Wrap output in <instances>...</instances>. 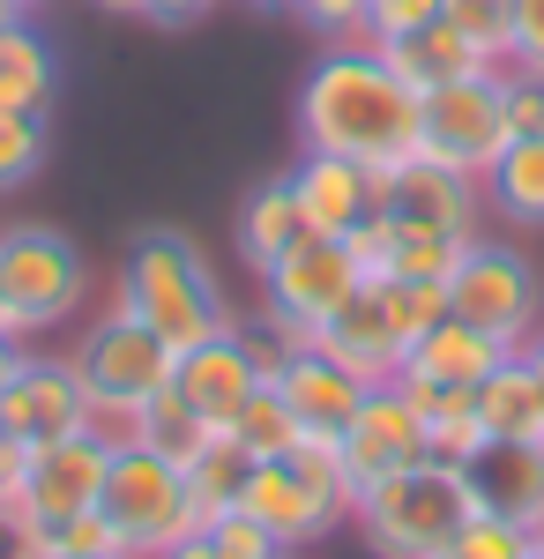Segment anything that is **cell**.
Instances as JSON below:
<instances>
[{"instance_id": "1", "label": "cell", "mask_w": 544, "mask_h": 559, "mask_svg": "<svg viewBox=\"0 0 544 559\" xmlns=\"http://www.w3.org/2000/svg\"><path fill=\"white\" fill-rule=\"evenodd\" d=\"M298 150L395 173L403 157H418V90L374 45H321L298 83Z\"/></svg>"}, {"instance_id": "2", "label": "cell", "mask_w": 544, "mask_h": 559, "mask_svg": "<svg viewBox=\"0 0 544 559\" xmlns=\"http://www.w3.org/2000/svg\"><path fill=\"white\" fill-rule=\"evenodd\" d=\"M113 299H127L172 350H194L224 336L239 321V306L224 299V276L210 269V254L179 231V224H150L134 231L120 276H113Z\"/></svg>"}, {"instance_id": "3", "label": "cell", "mask_w": 544, "mask_h": 559, "mask_svg": "<svg viewBox=\"0 0 544 559\" xmlns=\"http://www.w3.org/2000/svg\"><path fill=\"white\" fill-rule=\"evenodd\" d=\"M470 522H477L470 477H462V463H440V455L366 485L351 508V530L366 537L374 559H440Z\"/></svg>"}, {"instance_id": "4", "label": "cell", "mask_w": 544, "mask_h": 559, "mask_svg": "<svg viewBox=\"0 0 544 559\" xmlns=\"http://www.w3.org/2000/svg\"><path fill=\"white\" fill-rule=\"evenodd\" d=\"M68 366L83 373L90 388V411H97V426L120 440L127 418L157 395V388H172V373H179V350L134 313L127 299H105L97 313H90L83 329H75V344H68Z\"/></svg>"}, {"instance_id": "5", "label": "cell", "mask_w": 544, "mask_h": 559, "mask_svg": "<svg viewBox=\"0 0 544 559\" xmlns=\"http://www.w3.org/2000/svg\"><path fill=\"white\" fill-rule=\"evenodd\" d=\"M239 508H247L284 552H306V545H321L335 537L351 508H358V485L343 471V448L335 440H298L292 455H276V463H253L247 492H239Z\"/></svg>"}, {"instance_id": "6", "label": "cell", "mask_w": 544, "mask_h": 559, "mask_svg": "<svg viewBox=\"0 0 544 559\" xmlns=\"http://www.w3.org/2000/svg\"><path fill=\"white\" fill-rule=\"evenodd\" d=\"M0 299H8V329L23 344L60 336L90 306V261L68 231L52 224H8L0 231Z\"/></svg>"}, {"instance_id": "7", "label": "cell", "mask_w": 544, "mask_h": 559, "mask_svg": "<svg viewBox=\"0 0 544 559\" xmlns=\"http://www.w3.org/2000/svg\"><path fill=\"white\" fill-rule=\"evenodd\" d=\"M97 515L113 522V537H120L127 559H157L165 545H179L187 530H202L194 500H187V477H179V463L150 455V448H134L127 432L113 440V455H105Z\"/></svg>"}, {"instance_id": "8", "label": "cell", "mask_w": 544, "mask_h": 559, "mask_svg": "<svg viewBox=\"0 0 544 559\" xmlns=\"http://www.w3.org/2000/svg\"><path fill=\"white\" fill-rule=\"evenodd\" d=\"M105 455H113V432L90 426V432H68L52 448H31L15 485L0 492V530L15 545H38L52 537L60 522H75L97 508V485H105Z\"/></svg>"}, {"instance_id": "9", "label": "cell", "mask_w": 544, "mask_h": 559, "mask_svg": "<svg viewBox=\"0 0 544 559\" xmlns=\"http://www.w3.org/2000/svg\"><path fill=\"white\" fill-rule=\"evenodd\" d=\"M448 313H462L470 329L500 336L507 350H530L544 336V269L515 239H470L462 261L448 269Z\"/></svg>"}, {"instance_id": "10", "label": "cell", "mask_w": 544, "mask_h": 559, "mask_svg": "<svg viewBox=\"0 0 544 559\" xmlns=\"http://www.w3.org/2000/svg\"><path fill=\"white\" fill-rule=\"evenodd\" d=\"M507 142H515V134H507L500 68H493V75H462V83L425 90L418 97V150L425 157H440V165H456V173H470V179H485Z\"/></svg>"}, {"instance_id": "11", "label": "cell", "mask_w": 544, "mask_h": 559, "mask_svg": "<svg viewBox=\"0 0 544 559\" xmlns=\"http://www.w3.org/2000/svg\"><path fill=\"white\" fill-rule=\"evenodd\" d=\"M366 292V261L351 254V239H329V231H298L284 254L261 269V306L298 321L306 336L329 321L343 299Z\"/></svg>"}, {"instance_id": "12", "label": "cell", "mask_w": 544, "mask_h": 559, "mask_svg": "<svg viewBox=\"0 0 544 559\" xmlns=\"http://www.w3.org/2000/svg\"><path fill=\"white\" fill-rule=\"evenodd\" d=\"M380 216L395 231H425V239H477L485 231V179L418 150L395 173H380Z\"/></svg>"}, {"instance_id": "13", "label": "cell", "mask_w": 544, "mask_h": 559, "mask_svg": "<svg viewBox=\"0 0 544 559\" xmlns=\"http://www.w3.org/2000/svg\"><path fill=\"white\" fill-rule=\"evenodd\" d=\"M0 426H8V440L31 455V448H52V440H68V432H90L97 411H90V388H83V373H75L68 358L23 350V366H15L8 388H0Z\"/></svg>"}, {"instance_id": "14", "label": "cell", "mask_w": 544, "mask_h": 559, "mask_svg": "<svg viewBox=\"0 0 544 559\" xmlns=\"http://www.w3.org/2000/svg\"><path fill=\"white\" fill-rule=\"evenodd\" d=\"M314 344L329 350L335 366H351L366 388H388L395 373H403V358H411V329H403V313H395V299H388V284L366 276V292L335 306L329 321L314 329Z\"/></svg>"}, {"instance_id": "15", "label": "cell", "mask_w": 544, "mask_h": 559, "mask_svg": "<svg viewBox=\"0 0 544 559\" xmlns=\"http://www.w3.org/2000/svg\"><path fill=\"white\" fill-rule=\"evenodd\" d=\"M335 448H343V471H351V485H358V492L433 455V440H425V418L411 411V395H403L395 381H388V388H366L358 418L343 426V440H335Z\"/></svg>"}, {"instance_id": "16", "label": "cell", "mask_w": 544, "mask_h": 559, "mask_svg": "<svg viewBox=\"0 0 544 559\" xmlns=\"http://www.w3.org/2000/svg\"><path fill=\"white\" fill-rule=\"evenodd\" d=\"M462 477H470L477 515L544 537V440H485L462 463Z\"/></svg>"}, {"instance_id": "17", "label": "cell", "mask_w": 544, "mask_h": 559, "mask_svg": "<svg viewBox=\"0 0 544 559\" xmlns=\"http://www.w3.org/2000/svg\"><path fill=\"white\" fill-rule=\"evenodd\" d=\"M292 194H298L306 231L351 239V231L380 210V173L374 165H351V157H329V150H306L292 165Z\"/></svg>"}, {"instance_id": "18", "label": "cell", "mask_w": 544, "mask_h": 559, "mask_svg": "<svg viewBox=\"0 0 544 559\" xmlns=\"http://www.w3.org/2000/svg\"><path fill=\"white\" fill-rule=\"evenodd\" d=\"M269 381L261 366L247 358V344H239V321L224 329V336H210V344H194V350H179V373H172V388L210 418L216 432L239 418V403H247L253 388Z\"/></svg>"}, {"instance_id": "19", "label": "cell", "mask_w": 544, "mask_h": 559, "mask_svg": "<svg viewBox=\"0 0 544 559\" xmlns=\"http://www.w3.org/2000/svg\"><path fill=\"white\" fill-rule=\"evenodd\" d=\"M276 388H284V403L298 411V426L314 432V440H343V426H351L358 403H366V381H358L351 366H335L321 344L292 350V358L276 366Z\"/></svg>"}, {"instance_id": "20", "label": "cell", "mask_w": 544, "mask_h": 559, "mask_svg": "<svg viewBox=\"0 0 544 559\" xmlns=\"http://www.w3.org/2000/svg\"><path fill=\"white\" fill-rule=\"evenodd\" d=\"M507 358L500 336H485V329H470L462 313H440L433 329H425L418 344H411V358H403V373H418V381L433 388H477L493 366Z\"/></svg>"}, {"instance_id": "21", "label": "cell", "mask_w": 544, "mask_h": 559, "mask_svg": "<svg viewBox=\"0 0 544 559\" xmlns=\"http://www.w3.org/2000/svg\"><path fill=\"white\" fill-rule=\"evenodd\" d=\"M374 52H380V60H388V68H395L411 90H418V97H425V90L462 83V75H493V68L470 52V38H462L448 15H440V23H425V31H411V38H380Z\"/></svg>"}, {"instance_id": "22", "label": "cell", "mask_w": 544, "mask_h": 559, "mask_svg": "<svg viewBox=\"0 0 544 559\" xmlns=\"http://www.w3.org/2000/svg\"><path fill=\"white\" fill-rule=\"evenodd\" d=\"M485 216L507 231H544V134H515L485 173Z\"/></svg>"}, {"instance_id": "23", "label": "cell", "mask_w": 544, "mask_h": 559, "mask_svg": "<svg viewBox=\"0 0 544 559\" xmlns=\"http://www.w3.org/2000/svg\"><path fill=\"white\" fill-rule=\"evenodd\" d=\"M477 418H485V440H544V381L522 350H507L477 381Z\"/></svg>"}, {"instance_id": "24", "label": "cell", "mask_w": 544, "mask_h": 559, "mask_svg": "<svg viewBox=\"0 0 544 559\" xmlns=\"http://www.w3.org/2000/svg\"><path fill=\"white\" fill-rule=\"evenodd\" d=\"M52 90H60V60L38 38V23H8L0 31V120L8 112H52Z\"/></svg>"}, {"instance_id": "25", "label": "cell", "mask_w": 544, "mask_h": 559, "mask_svg": "<svg viewBox=\"0 0 544 559\" xmlns=\"http://www.w3.org/2000/svg\"><path fill=\"white\" fill-rule=\"evenodd\" d=\"M298 231H306V216H298V194H292V173L284 179H261L247 202H239V224H232V247H239V261H247L253 276L269 269V261L292 247Z\"/></svg>"}, {"instance_id": "26", "label": "cell", "mask_w": 544, "mask_h": 559, "mask_svg": "<svg viewBox=\"0 0 544 559\" xmlns=\"http://www.w3.org/2000/svg\"><path fill=\"white\" fill-rule=\"evenodd\" d=\"M179 477H187L194 515L216 522V515H232V508H239V492H247V477H253V455L232 440V432H210V440L179 463Z\"/></svg>"}, {"instance_id": "27", "label": "cell", "mask_w": 544, "mask_h": 559, "mask_svg": "<svg viewBox=\"0 0 544 559\" xmlns=\"http://www.w3.org/2000/svg\"><path fill=\"white\" fill-rule=\"evenodd\" d=\"M210 432L216 426L194 411V403H187V395H179V388H157V395L127 418V440H134V448H150V455H165V463H187Z\"/></svg>"}, {"instance_id": "28", "label": "cell", "mask_w": 544, "mask_h": 559, "mask_svg": "<svg viewBox=\"0 0 544 559\" xmlns=\"http://www.w3.org/2000/svg\"><path fill=\"white\" fill-rule=\"evenodd\" d=\"M224 432H232V440L247 448L253 463H276V455H292L298 440H306V426H298V411L284 403V388H276V381L253 388L247 403H239V418H232Z\"/></svg>"}, {"instance_id": "29", "label": "cell", "mask_w": 544, "mask_h": 559, "mask_svg": "<svg viewBox=\"0 0 544 559\" xmlns=\"http://www.w3.org/2000/svg\"><path fill=\"white\" fill-rule=\"evenodd\" d=\"M440 15L470 38V52H477L485 68H507V60H515V0H448Z\"/></svg>"}, {"instance_id": "30", "label": "cell", "mask_w": 544, "mask_h": 559, "mask_svg": "<svg viewBox=\"0 0 544 559\" xmlns=\"http://www.w3.org/2000/svg\"><path fill=\"white\" fill-rule=\"evenodd\" d=\"M45 157H52V120L45 112H8L0 120V194L31 187L45 173Z\"/></svg>"}, {"instance_id": "31", "label": "cell", "mask_w": 544, "mask_h": 559, "mask_svg": "<svg viewBox=\"0 0 544 559\" xmlns=\"http://www.w3.org/2000/svg\"><path fill=\"white\" fill-rule=\"evenodd\" d=\"M470 239H425V231H395L388 247V269L380 276H411V284H448V269L462 261Z\"/></svg>"}, {"instance_id": "32", "label": "cell", "mask_w": 544, "mask_h": 559, "mask_svg": "<svg viewBox=\"0 0 544 559\" xmlns=\"http://www.w3.org/2000/svg\"><path fill=\"white\" fill-rule=\"evenodd\" d=\"M292 15L321 45H366V0H298Z\"/></svg>"}, {"instance_id": "33", "label": "cell", "mask_w": 544, "mask_h": 559, "mask_svg": "<svg viewBox=\"0 0 544 559\" xmlns=\"http://www.w3.org/2000/svg\"><path fill=\"white\" fill-rule=\"evenodd\" d=\"M530 545H537L530 530H515V522H493V515H477V522H470V530H462V537H456V545H448L440 559H522Z\"/></svg>"}, {"instance_id": "34", "label": "cell", "mask_w": 544, "mask_h": 559, "mask_svg": "<svg viewBox=\"0 0 544 559\" xmlns=\"http://www.w3.org/2000/svg\"><path fill=\"white\" fill-rule=\"evenodd\" d=\"M440 8H448V0H366V45L411 38L425 23H440Z\"/></svg>"}, {"instance_id": "35", "label": "cell", "mask_w": 544, "mask_h": 559, "mask_svg": "<svg viewBox=\"0 0 544 559\" xmlns=\"http://www.w3.org/2000/svg\"><path fill=\"white\" fill-rule=\"evenodd\" d=\"M202 530L216 537V552H224V559H284V545H276V537H269V530H261L247 508H232V515L202 522Z\"/></svg>"}, {"instance_id": "36", "label": "cell", "mask_w": 544, "mask_h": 559, "mask_svg": "<svg viewBox=\"0 0 544 559\" xmlns=\"http://www.w3.org/2000/svg\"><path fill=\"white\" fill-rule=\"evenodd\" d=\"M500 97H507V134H544V75L500 68Z\"/></svg>"}, {"instance_id": "37", "label": "cell", "mask_w": 544, "mask_h": 559, "mask_svg": "<svg viewBox=\"0 0 544 559\" xmlns=\"http://www.w3.org/2000/svg\"><path fill=\"white\" fill-rule=\"evenodd\" d=\"M507 68L544 75V0H515V60Z\"/></svg>"}, {"instance_id": "38", "label": "cell", "mask_w": 544, "mask_h": 559, "mask_svg": "<svg viewBox=\"0 0 544 559\" xmlns=\"http://www.w3.org/2000/svg\"><path fill=\"white\" fill-rule=\"evenodd\" d=\"M224 0H150V15L142 23H157V31H187V23H202V15H216Z\"/></svg>"}, {"instance_id": "39", "label": "cell", "mask_w": 544, "mask_h": 559, "mask_svg": "<svg viewBox=\"0 0 544 559\" xmlns=\"http://www.w3.org/2000/svg\"><path fill=\"white\" fill-rule=\"evenodd\" d=\"M157 559H224V552H216V537H210V530H187V537H179V545H165Z\"/></svg>"}, {"instance_id": "40", "label": "cell", "mask_w": 544, "mask_h": 559, "mask_svg": "<svg viewBox=\"0 0 544 559\" xmlns=\"http://www.w3.org/2000/svg\"><path fill=\"white\" fill-rule=\"evenodd\" d=\"M15 471H23V448H15V440H8V426H0V492L15 485Z\"/></svg>"}, {"instance_id": "41", "label": "cell", "mask_w": 544, "mask_h": 559, "mask_svg": "<svg viewBox=\"0 0 544 559\" xmlns=\"http://www.w3.org/2000/svg\"><path fill=\"white\" fill-rule=\"evenodd\" d=\"M23 336H8V329H0V388H8V373H15V366H23Z\"/></svg>"}, {"instance_id": "42", "label": "cell", "mask_w": 544, "mask_h": 559, "mask_svg": "<svg viewBox=\"0 0 544 559\" xmlns=\"http://www.w3.org/2000/svg\"><path fill=\"white\" fill-rule=\"evenodd\" d=\"M90 8H105V15H150V0H90Z\"/></svg>"}, {"instance_id": "43", "label": "cell", "mask_w": 544, "mask_h": 559, "mask_svg": "<svg viewBox=\"0 0 544 559\" xmlns=\"http://www.w3.org/2000/svg\"><path fill=\"white\" fill-rule=\"evenodd\" d=\"M15 559H120V552H15Z\"/></svg>"}, {"instance_id": "44", "label": "cell", "mask_w": 544, "mask_h": 559, "mask_svg": "<svg viewBox=\"0 0 544 559\" xmlns=\"http://www.w3.org/2000/svg\"><path fill=\"white\" fill-rule=\"evenodd\" d=\"M247 8H261V15H292L298 0H247Z\"/></svg>"}, {"instance_id": "45", "label": "cell", "mask_w": 544, "mask_h": 559, "mask_svg": "<svg viewBox=\"0 0 544 559\" xmlns=\"http://www.w3.org/2000/svg\"><path fill=\"white\" fill-rule=\"evenodd\" d=\"M8 23H23V8H15V0H0V31H8Z\"/></svg>"}, {"instance_id": "46", "label": "cell", "mask_w": 544, "mask_h": 559, "mask_svg": "<svg viewBox=\"0 0 544 559\" xmlns=\"http://www.w3.org/2000/svg\"><path fill=\"white\" fill-rule=\"evenodd\" d=\"M522 358H530V366H537V381H544V336H537V344H530V350H522Z\"/></svg>"}, {"instance_id": "47", "label": "cell", "mask_w": 544, "mask_h": 559, "mask_svg": "<svg viewBox=\"0 0 544 559\" xmlns=\"http://www.w3.org/2000/svg\"><path fill=\"white\" fill-rule=\"evenodd\" d=\"M15 8H23V15H38V8H45V0H15Z\"/></svg>"}, {"instance_id": "48", "label": "cell", "mask_w": 544, "mask_h": 559, "mask_svg": "<svg viewBox=\"0 0 544 559\" xmlns=\"http://www.w3.org/2000/svg\"><path fill=\"white\" fill-rule=\"evenodd\" d=\"M522 559H544V537H537V545H530V552H522Z\"/></svg>"}, {"instance_id": "49", "label": "cell", "mask_w": 544, "mask_h": 559, "mask_svg": "<svg viewBox=\"0 0 544 559\" xmlns=\"http://www.w3.org/2000/svg\"><path fill=\"white\" fill-rule=\"evenodd\" d=\"M0 329H8V299H0ZM8 336H15V329H8Z\"/></svg>"}, {"instance_id": "50", "label": "cell", "mask_w": 544, "mask_h": 559, "mask_svg": "<svg viewBox=\"0 0 544 559\" xmlns=\"http://www.w3.org/2000/svg\"><path fill=\"white\" fill-rule=\"evenodd\" d=\"M284 559H298V552H284Z\"/></svg>"}]
</instances>
